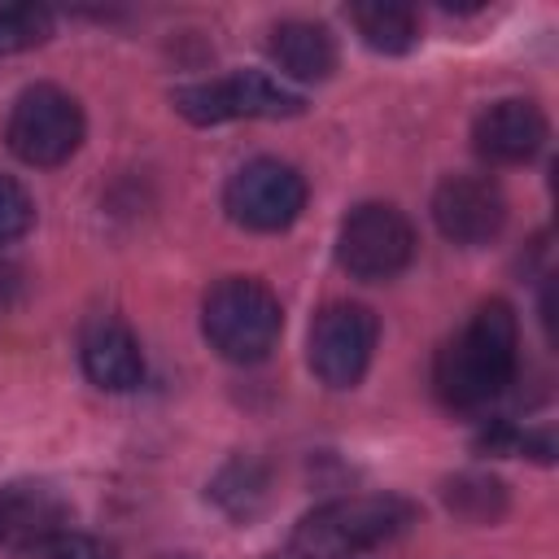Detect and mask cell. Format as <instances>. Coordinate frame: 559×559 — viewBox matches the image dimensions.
Segmentation results:
<instances>
[{"label": "cell", "mask_w": 559, "mask_h": 559, "mask_svg": "<svg viewBox=\"0 0 559 559\" xmlns=\"http://www.w3.org/2000/svg\"><path fill=\"white\" fill-rule=\"evenodd\" d=\"M349 22H354L358 39L384 57H402L419 44V13L411 4H397V0L349 4Z\"/></svg>", "instance_id": "4fadbf2b"}, {"label": "cell", "mask_w": 559, "mask_h": 559, "mask_svg": "<svg viewBox=\"0 0 559 559\" xmlns=\"http://www.w3.org/2000/svg\"><path fill=\"white\" fill-rule=\"evenodd\" d=\"M432 223L450 245H489L507 223V197L489 175H445L432 192Z\"/></svg>", "instance_id": "9c48e42d"}, {"label": "cell", "mask_w": 559, "mask_h": 559, "mask_svg": "<svg viewBox=\"0 0 559 559\" xmlns=\"http://www.w3.org/2000/svg\"><path fill=\"white\" fill-rule=\"evenodd\" d=\"M83 131H87V122H83L79 100L57 83H31L13 100L9 122H4V140H9L13 157L26 166L70 162L83 144Z\"/></svg>", "instance_id": "5b68a950"}, {"label": "cell", "mask_w": 559, "mask_h": 559, "mask_svg": "<svg viewBox=\"0 0 559 559\" xmlns=\"http://www.w3.org/2000/svg\"><path fill=\"white\" fill-rule=\"evenodd\" d=\"M48 559H114L105 542L87 537V533H57L48 542Z\"/></svg>", "instance_id": "ac0fdd59"}, {"label": "cell", "mask_w": 559, "mask_h": 559, "mask_svg": "<svg viewBox=\"0 0 559 559\" xmlns=\"http://www.w3.org/2000/svg\"><path fill=\"white\" fill-rule=\"evenodd\" d=\"M550 127H546V114L524 100V96H502L493 105H485L472 122V144L485 162L493 166H520V162H533L546 144Z\"/></svg>", "instance_id": "30bf717a"}, {"label": "cell", "mask_w": 559, "mask_h": 559, "mask_svg": "<svg viewBox=\"0 0 559 559\" xmlns=\"http://www.w3.org/2000/svg\"><path fill=\"white\" fill-rule=\"evenodd\" d=\"M520 371V323L507 301H485L459 336H450L437 354L432 384L450 411H480L515 384Z\"/></svg>", "instance_id": "6da1fadb"}, {"label": "cell", "mask_w": 559, "mask_h": 559, "mask_svg": "<svg viewBox=\"0 0 559 559\" xmlns=\"http://www.w3.org/2000/svg\"><path fill=\"white\" fill-rule=\"evenodd\" d=\"M170 105L179 118H188L197 127H218V122H236V118H293L306 109V100L293 87H284L280 79H271L262 70H231L218 79L175 87Z\"/></svg>", "instance_id": "277c9868"}, {"label": "cell", "mask_w": 559, "mask_h": 559, "mask_svg": "<svg viewBox=\"0 0 559 559\" xmlns=\"http://www.w3.org/2000/svg\"><path fill=\"white\" fill-rule=\"evenodd\" d=\"M223 210L245 231H284L306 210V179L280 157H253L227 179Z\"/></svg>", "instance_id": "52a82bcc"}, {"label": "cell", "mask_w": 559, "mask_h": 559, "mask_svg": "<svg viewBox=\"0 0 559 559\" xmlns=\"http://www.w3.org/2000/svg\"><path fill=\"white\" fill-rule=\"evenodd\" d=\"M411 258H415V227L397 205L367 201L341 218L336 262L354 280H367V284L393 280L411 266Z\"/></svg>", "instance_id": "8992f818"}, {"label": "cell", "mask_w": 559, "mask_h": 559, "mask_svg": "<svg viewBox=\"0 0 559 559\" xmlns=\"http://www.w3.org/2000/svg\"><path fill=\"white\" fill-rule=\"evenodd\" d=\"M266 57L280 66V74H288L297 83H323L336 70V39L323 22L288 17V22L271 26Z\"/></svg>", "instance_id": "7c38bea8"}, {"label": "cell", "mask_w": 559, "mask_h": 559, "mask_svg": "<svg viewBox=\"0 0 559 559\" xmlns=\"http://www.w3.org/2000/svg\"><path fill=\"white\" fill-rule=\"evenodd\" d=\"M79 362H83V376L96 389H105V393H131L144 380L140 341L114 314H100V319H92L83 328V336H79Z\"/></svg>", "instance_id": "8fae6325"}, {"label": "cell", "mask_w": 559, "mask_h": 559, "mask_svg": "<svg viewBox=\"0 0 559 559\" xmlns=\"http://www.w3.org/2000/svg\"><path fill=\"white\" fill-rule=\"evenodd\" d=\"M52 31V13L39 4H0V52H22L44 44Z\"/></svg>", "instance_id": "2e32d148"}, {"label": "cell", "mask_w": 559, "mask_h": 559, "mask_svg": "<svg viewBox=\"0 0 559 559\" xmlns=\"http://www.w3.org/2000/svg\"><path fill=\"white\" fill-rule=\"evenodd\" d=\"M445 507L467 524H498L507 515V485L489 472H459L441 489Z\"/></svg>", "instance_id": "5bb4252c"}, {"label": "cell", "mask_w": 559, "mask_h": 559, "mask_svg": "<svg viewBox=\"0 0 559 559\" xmlns=\"http://www.w3.org/2000/svg\"><path fill=\"white\" fill-rule=\"evenodd\" d=\"M214 498L223 511H231L236 520H249L262 502H266V472L253 459H236L218 472L214 480Z\"/></svg>", "instance_id": "9a60e30c"}, {"label": "cell", "mask_w": 559, "mask_h": 559, "mask_svg": "<svg viewBox=\"0 0 559 559\" xmlns=\"http://www.w3.org/2000/svg\"><path fill=\"white\" fill-rule=\"evenodd\" d=\"M376 336L380 323L367 306L358 301H332L314 314L310 323V371L328 384V389H354L376 354Z\"/></svg>", "instance_id": "ba28073f"}, {"label": "cell", "mask_w": 559, "mask_h": 559, "mask_svg": "<svg viewBox=\"0 0 559 559\" xmlns=\"http://www.w3.org/2000/svg\"><path fill=\"white\" fill-rule=\"evenodd\" d=\"M31 223H35V201H31V192H26L17 179L0 175V245L26 236Z\"/></svg>", "instance_id": "e0dca14e"}, {"label": "cell", "mask_w": 559, "mask_h": 559, "mask_svg": "<svg viewBox=\"0 0 559 559\" xmlns=\"http://www.w3.org/2000/svg\"><path fill=\"white\" fill-rule=\"evenodd\" d=\"M415 502L402 493H354V498H332L301 515V524L288 537V550L297 559H354L367 555L397 533L415 524Z\"/></svg>", "instance_id": "7a4b0ae2"}, {"label": "cell", "mask_w": 559, "mask_h": 559, "mask_svg": "<svg viewBox=\"0 0 559 559\" xmlns=\"http://www.w3.org/2000/svg\"><path fill=\"white\" fill-rule=\"evenodd\" d=\"M201 332L210 349H218L227 362L249 367V362L271 358V349L280 345L284 306L262 280L227 275L201 301Z\"/></svg>", "instance_id": "3957f363"}]
</instances>
